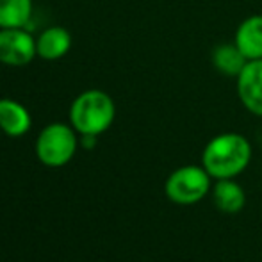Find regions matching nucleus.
<instances>
[{"label": "nucleus", "instance_id": "f257e3e1", "mask_svg": "<svg viewBox=\"0 0 262 262\" xmlns=\"http://www.w3.org/2000/svg\"><path fill=\"white\" fill-rule=\"evenodd\" d=\"M252 159V145L237 132H225L212 138L202 154V164L212 179H234Z\"/></svg>", "mask_w": 262, "mask_h": 262}, {"label": "nucleus", "instance_id": "f03ea898", "mask_svg": "<svg viewBox=\"0 0 262 262\" xmlns=\"http://www.w3.org/2000/svg\"><path fill=\"white\" fill-rule=\"evenodd\" d=\"M116 116L114 100L102 90H86L70 105V123L80 136H100Z\"/></svg>", "mask_w": 262, "mask_h": 262}, {"label": "nucleus", "instance_id": "7ed1b4c3", "mask_svg": "<svg viewBox=\"0 0 262 262\" xmlns=\"http://www.w3.org/2000/svg\"><path fill=\"white\" fill-rule=\"evenodd\" d=\"M79 146L77 130L72 125L55 121L39 132L36 139V156L49 168L68 164Z\"/></svg>", "mask_w": 262, "mask_h": 262}, {"label": "nucleus", "instance_id": "20e7f679", "mask_svg": "<svg viewBox=\"0 0 262 262\" xmlns=\"http://www.w3.org/2000/svg\"><path fill=\"white\" fill-rule=\"evenodd\" d=\"M166 196L180 205L200 202L210 189V175L204 166H182L166 180Z\"/></svg>", "mask_w": 262, "mask_h": 262}, {"label": "nucleus", "instance_id": "39448f33", "mask_svg": "<svg viewBox=\"0 0 262 262\" xmlns=\"http://www.w3.org/2000/svg\"><path fill=\"white\" fill-rule=\"evenodd\" d=\"M38 57L36 38L25 27L0 29V62L6 66L31 64Z\"/></svg>", "mask_w": 262, "mask_h": 262}, {"label": "nucleus", "instance_id": "423d86ee", "mask_svg": "<svg viewBox=\"0 0 262 262\" xmlns=\"http://www.w3.org/2000/svg\"><path fill=\"white\" fill-rule=\"evenodd\" d=\"M237 95L250 113L262 116V59L246 62L237 75Z\"/></svg>", "mask_w": 262, "mask_h": 262}, {"label": "nucleus", "instance_id": "0eeeda50", "mask_svg": "<svg viewBox=\"0 0 262 262\" xmlns=\"http://www.w3.org/2000/svg\"><path fill=\"white\" fill-rule=\"evenodd\" d=\"M72 49V34L62 25L47 27L36 38V50L38 57L43 61H59Z\"/></svg>", "mask_w": 262, "mask_h": 262}, {"label": "nucleus", "instance_id": "6e6552de", "mask_svg": "<svg viewBox=\"0 0 262 262\" xmlns=\"http://www.w3.org/2000/svg\"><path fill=\"white\" fill-rule=\"evenodd\" d=\"M32 116L29 109L13 98H0V130L9 138H20L31 130Z\"/></svg>", "mask_w": 262, "mask_h": 262}, {"label": "nucleus", "instance_id": "1a4fd4ad", "mask_svg": "<svg viewBox=\"0 0 262 262\" xmlns=\"http://www.w3.org/2000/svg\"><path fill=\"white\" fill-rule=\"evenodd\" d=\"M234 43L239 47L248 61L262 59V16L253 14L241 21L235 31Z\"/></svg>", "mask_w": 262, "mask_h": 262}, {"label": "nucleus", "instance_id": "9d476101", "mask_svg": "<svg viewBox=\"0 0 262 262\" xmlns=\"http://www.w3.org/2000/svg\"><path fill=\"white\" fill-rule=\"evenodd\" d=\"M246 62H248V59L239 50V47L235 43H221L212 50L214 68L220 70L227 77H235L237 79V75L243 72Z\"/></svg>", "mask_w": 262, "mask_h": 262}, {"label": "nucleus", "instance_id": "9b49d317", "mask_svg": "<svg viewBox=\"0 0 262 262\" xmlns=\"http://www.w3.org/2000/svg\"><path fill=\"white\" fill-rule=\"evenodd\" d=\"M214 204L227 214L239 212L246 204V194L243 187L232 179H220L214 186Z\"/></svg>", "mask_w": 262, "mask_h": 262}, {"label": "nucleus", "instance_id": "f8f14e48", "mask_svg": "<svg viewBox=\"0 0 262 262\" xmlns=\"http://www.w3.org/2000/svg\"><path fill=\"white\" fill-rule=\"evenodd\" d=\"M32 9V0H0V29L27 27Z\"/></svg>", "mask_w": 262, "mask_h": 262}]
</instances>
